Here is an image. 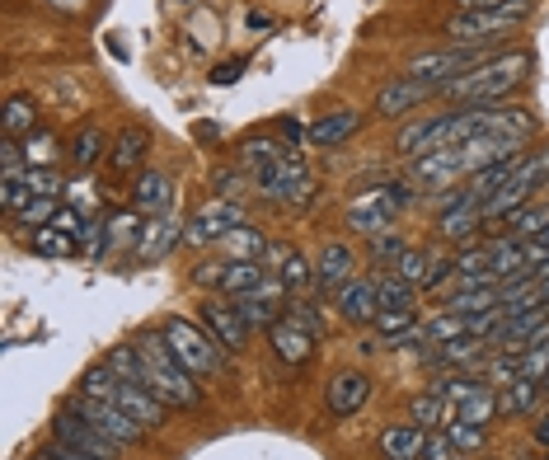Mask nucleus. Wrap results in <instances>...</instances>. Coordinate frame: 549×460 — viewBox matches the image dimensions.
Listing matches in <instances>:
<instances>
[{
  "mask_svg": "<svg viewBox=\"0 0 549 460\" xmlns=\"http://www.w3.org/2000/svg\"><path fill=\"white\" fill-rule=\"evenodd\" d=\"M531 71V57L517 52V47H507V52H493L488 62H479L474 71L456 76L446 85V104L451 108H488V104H503L507 94L517 90L521 80Z\"/></svg>",
  "mask_w": 549,
  "mask_h": 460,
  "instance_id": "f257e3e1",
  "label": "nucleus"
},
{
  "mask_svg": "<svg viewBox=\"0 0 549 460\" xmlns=\"http://www.w3.org/2000/svg\"><path fill=\"white\" fill-rule=\"evenodd\" d=\"M137 357L146 367V390L160 395L169 409H202V390L193 381V371L183 367L179 357L169 353L165 334H146L137 338Z\"/></svg>",
  "mask_w": 549,
  "mask_h": 460,
  "instance_id": "f03ea898",
  "label": "nucleus"
},
{
  "mask_svg": "<svg viewBox=\"0 0 549 460\" xmlns=\"http://www.w3.org/2000/svg\"><path fill=\"white\" fill-rule=\"evenodd\" d=\"M531 15V0H517V5H503V10H456L446 19V38L460 47H484L493 38H507L517 33Z\"/></svg>",
  "mask_w": 549,
  "mask_h": 460,
  "instance_id": "7ed1b4c3",
  "label": "nucleus"
},
{
  "mask_svg": "<svg viewBox=\"0 0 549 460\" xmlns=\"http://www.w3.org/2000/svg\"><path fill=\"white\" fill-rule=\"evenodd\" d=\"M413 202V184H381L371 193H357L348 207V226L357 235H381V230H395V221L404 216V207Z\"/></svg>",
  "mask_w": 549,
  "mask_h": 460,
  "instance_id": "20e7f679",
  "label": "nucleus"
},
{
  "mask_svg": "<svg viewBox=\"0 0 549 460\" xmlns=\"http://www.w3.org/2000/svg\"><path fill=\"white\" fill-rule=\"evenodd\" d=\"M160 334H165L169 343V353L179 357L183 367L193 371V376H216L221 371V343H216L212 334H202L193 320H183V315H169L165 324H160Z\"/></svg>",
  "mask_w": 549,
  "mask_h": 460,
  "instance_id": "39448f33",
  "label": "nucleus"
},
{
  "mask_svg": "<svg viewBox=\"0 0 549 460\" xmlns=\"http://www.w3.org/2000/svg\"><path fill=\"white\" fill-rule=\"evenodd\" d=\"M254 184H259V198L282 202V207H305L310 193H315V179H310L301 151H287L282 160H273L268 169H259Z\"/></svg>",
  "mask_w": 549,
  "mask_h": 460,
  "instance_id": "423d86ee",
  "label": "nucleus"
},
{
  "mask_svg": "<svg viewBox=\"0 0 549 460\" xmlns=\"http://www.w3.org/2000/svg\"><path fill=\"white\" fill-rule=\"evenodd\" d=\"M493 57V47H442V52H423V57H413L409 71L404 76L409 80H427V85H437V90H446L456 76H465V71H474L479 62H488Z\"/></svg>",
  "mask_w": 549,
  "mask_h": 460,
  "instance_id": "0eeeda50",
  "label": "nucleus"
},
{
  "mask_svg": "<svg viewBox=\"0 0 549 460\" xmlns=\"http://www.w3.org/2000/svg\"><path fill=\"white\" fill-rule=\"evenodd\" d=\"M52 437L66 442V446H76V451H85V456H99V460H118L122 456V446L113 442V437H104V432L94 428L80 409H71V404H61L57 409V418H52Z\"/></svg>",
  "mask_w": 549,
  "mask_h": 460,
  "instance_id": "6e6552de",
  "label": "nucleus"
},
{
  "mask_svg": "<svg viewBox=\"0 0 549 460\" xmlns=\"http://www.w3.org/2000/svg\"><path fill=\"white\" fill-rule=\"evenodd\" d=\"M244 226V207L240 202H226V198H212L207 207L193 212V221L183 226V240L188 245H221L230 240V230Z\"/></svg>",
  "mask_w": 549,
  "mask_h": 460,
  "instance_id": "1a4fd4ad",
  "label": "nucleus"
},
{
  "mask_svg": "<svg viewBox=\"0 0 549 460\" xmlns=\"http://www.w3.org/2000/svg\"><path fill=\"white\" fill-rule=\"evenodd\" d=\"M202 329L226 348V353H244L249 348V324H244V315H240V306L230 301V296H212V301H202Z\"/></svg>",
  "mask_w": 549,
  "mask_h": 460,
  "instance_id": "9d476101",
  "label": "nucleus"
},
{
  "mask_svg": "<svg viewBox=\"0 0 549 460\" xmlns=\"http://www.w3.org/2000/svg\"><path fill=\"white\" fill-rule=\"evenodd\" d=\"M268 348H273V357L282 362V367L301 371V367H310V357H315V348H320V338L310 334V329H301L291 315H282V320L268 329Z\"/></svg>",
  "mask_w": 549,
  "mask_h": 460,
  "instance_id": "9b49d317",
  "label": "nucleus"
},
{
  "mask_svg": "<svg viewBox=\"0 0 549 460\" xmlns=\"http://www.w3.org/2000/svg\"><path fill=\"white\" fill-rule=\"evenodd\" d=\"M71 409H80V414L90 418L94 428L104 432V437H113L118 446H137V442H141V432H146L132 414H122L118 404H99V399L76 395V399H71Z\"/></svg>",
  "mask_w": 549,
  "mask_h": 460,
  "instance_id": "f8f14e48",
  "label": "nucleus"
},
{
  "mask_svg": "<svg viewBox=\"0 0 549 460\" xmlns=\"http://www.w3.org/2000/svg\"><path fill=\"white\" fill-rule=\"evenodd\" d=\"M460 174H470V160H465V151H460V146H446V151H427V155H418V160L409 165V179H413V184L437 188V193H442L451 179H460Z\"/></svg>",
  "mask_w": 549,
  "mask_h": 460,
  "instance_id": "ddd939ff",
  "label": "nucleus"
},
{
  "mask_svg": "<svg viewBox=\"0 0 549 460\" xmlns=\"http://www.w3.org/2000/svg\"><path fill=\"white\" fill-rule=\"evenodd\" d=\"M235 306H240V315H244V324H249V329H273L277 320H282V315H287V287H282V277H268V282H263L259 292H249V296H240V301H235Z\"/></svg>",
  "mask_w": 549,
  "mask_h": 460,
  "instance_id": "4468645a",
  "label": "nucleus"
},
{
  "mask_svg": "<svg viewBox=\"0 0 549 460\" xmlns=\"http://www.w3.org/2000/svg\"><path fill=\"white\" fill-rule=\"evenodd\" d=\"M371 399V376L366 371H338L334 381L324 385V404L334 418H352Z\"/></svg>",
  "mask_w": 549,
  "mask_h": 460,
  "instance_id": "2eb2a0df",
  "label": "nucleus"
},
{
  "mask_svg": "<svg viewBox=\"0 0 549 460\" xmlns=\"http://www.w3.org/2000/svg\"><path fill=\"white\" fill-rule=\"evenodd\" d=\"M432 94H442L437 85H427V80H390L381 94H376V118H404L409 108H418L423 99H432Z\"/></svg>",
  "mask_w": 549,
  "mask_h": 460,
  "instance_id": "dca6fc26",
  "label": "nucleus"
},
{
  "mask_svg": "<svg viewBox=\"0 0 549 460\" xmlns=\"http://www.w3.org/2000/svg\"><path fill=\"white\" fill-rule=\"evenodd\" d=\"M179 240H183V230L174 226V221H165V216H146L141 235L132 240V259L137 263H160Z\"/></svg>",
  "mask_w": 549,
  "mask_h": 460,
  "instance_id": "f3484780",
  "label": "nucleus"
},
{
  "mask_svg": "<svg viewBox=\"0 0 549 460\" xmlns=\"http://www.w3.org/2000/svg\"><path fill=\"white\" fill-rule=\"evenodd\" d=\"M338 315L348 324H376V315H381L376 277H352L348 287H338Z\"/></svg>",
  "mask_w": 549,
  "mask_h": 460,
  "instance_id": "a211bd4d",
  "label": "nucleus"
},
{
  "mask_svg": "<svg viewBox=\"0 0 549 460\" xmlns=\"http://www.w3.org/2000/svg\"><path fill=\"white\" fill-rule=\"evenodd\" d=\"M352 268H357V259H352L348 245H324L320 259H315V287L324 296H338V287H348L352 277H357Z\"/></svg>",
  "mask_w": 549,
  "mask_h": 460,
  "instance_id": "6ab92c4d",
  "label": "nucleus"
},
{
  "mask_svg": "<svg viewBox=\"0 0 549 460\" xmlns=\"http://www.w3.org/2000/svg\"><path fill=\"white\" fill-rule=\"evenodd\" d=\"M169 202H174V184H169V174H160V169L137 174V184H132V207H137V212L165 216Z\"/></svg>",
  "mask_w": 549,
  "mask_h": 460,
  "instance_id": "aec40b11",
  "label": "nucleus"
},
{
  "mask_svg": "<svg viewBox=\"0 0 549 460\" xmlns=\"http://www.w3.org/2000/svg\"><path fill=\"white\" fill-rule=\"evenodd\" d=\"M427 446V428L418 423H395L381 432V460H423Z\"/></svg>",
  "mask_w": 549,
  "mask_h": 460,
  "instance_id": "412c9836",
  "label": "nucleus"
},
{
  "mask_svg": "<svg viewBox=\"0 0 549 460\" xmlns=\"http://www.w3.org/2000/svg\"><path fill=\"white\" fill-rule=\"evenodd\" d=\"M268 263L263 259H230L226 268V282H221V296H230V301H240V296L249 292H259L263 282H268Z\"/></svg>",
  "mask_w": 549,
  "mask_h": 460,
  "instance_id": "4be33fe9",
  "label": "nucleus"
},
{
  "mask_svg": "<svg viewBox=\"0 0 549 460\" xmlns=\"http://www.w3.org/2000/svg\"><path fill=\"white\" fill-rule=\"evenodd\" d=\"M479 226H484V207H479V202H465V207L437 212V230H442V240H451V245L474 240V230H479Z\"/></svg>",
  "mask_w": 549,
  "mask_h": 460,
  "instance_id": "5701e85b",
  "label": "nucleus"
},
{
  "mask_svg": "<svg viewBox=\"0 0 549 460\" xmlns=\"http://www.w3.org/2000/svg\"><path fill=\"white\" fill-rule=\"evenodd\" d=\"M0 132L10 141H29L38 132V104L29 94H10L5 99V118H0Z\"/></svg>",
  "mask_w": 549,
  "mask_h": 460,
  "instance_id": "b1692460",
  "label": "nucleus"
},
{
  "mask_svg": "<svg viewBox=\"0 0 549 460\" xmlns=\"http://www.w3.org/2000/svg\"><path fill=\"white\" fill-rule=\"evenodd\" d=\"M151 151V132L146 127H122L118 141H113V155H108V165L113 169H137Z\"/></svg>",
  "mask_w": 549,
  "mask_h": 460,
  "instance_id": "393cba45",
  "label": "nucleus"
},
{
  "mask_svg": "<svg viewBox=\"0 0 549 460\" xmlns=\"http://www.w3.org/2000/svg\"><path fill=\"white\" fill-rule=\"evenodd\" d=\"M540 395H545V390H540V381H526V376H517L512 385H503V390H498V418L531 414Z\"/></svg>",
  "mask_w": 549,
  "mask_h": 460,
  "instance_id": "a878e982",
  "label": "nucleus"
},
{
  "mask_svg": "<svg viewBox=\"0 0 549 460\" xmlns=\"http://www.w3.org/2000/svg\"><path fill=\"white\" fill-rule=\"evenodd\" d=\"M357 127H362V118H357L352 108H338V113H324V118H315V127H310V141H315V146H338V141H348Z\"/></svg>",
  "mask_w": 549,
  "mask_h": 460,
  "instance_id": "bb28decb",
  "label": "nucleus"
},
{
  "mask_svg": "<svg viewBox=\"0 0 549 460\" xmlns=\"http://www.w3.org/2000/svg\"><path fill=\"white\" fill-rule=\"evenodd\" d=\"M456 418V409L446 404L437 390H423V395L409 404V423H418V428H427V432H437V428H446Z\"/></svg>",
  "mask_w": 549,
  "mask_h": 460,
  "instance_id": "cd10ccee",
  "label": "nucleus"
},
{
  "mask_svg": "<svg viewBox=\"0 0 549 460\" xmlns=\"http://www.w3.org/2000/svg\"><path fill=\"white\" fill-rule=\"evenodd\" d=\"M456 418H460V423H474V428H488V423L498 418V390L484 381L474 395H465L456 404Z\"/></svg>",
  "mask_w": 549,
  "mask_h": 460,
  "instance_id": "c85d7f7f",
  "label": "nucleus"
},
{
  "mask_svg": "<svg viewBox=\"0 0 549 460\" xmlns=\"http://www.w3.org/2000/svg\"><path fill=\"white\" fill-rule=\"evenodd\" d=\"M287 155V146H277L273 137H244L240 141V169L244 174H259V169H268L273 160H282Z\"/></svg>",
  "mask_w": 549,
  "mask_h": 460,
  "instance_id": "c756f323",
  "label": "nucleus"
},
{
  "mask_svg": "<svg viewBox=\"0 0 549 460\" xmlns=\"http://www.w3.org/2000/svg\"><path fill=\"white\" fill-rule=\"evenodd\" d=\"M29 249L33 254H43V259H71L80 249V240L76 235H66V230H57V226H43V230H33L29 235Z\"/></svg>",
  "mask_w": 549,
  "mask_h": 460,
  "instance_id": "7c9ffc66",
  "label": "nucleus"
},
{
  "mask_svg": "<svg viewBox=\"0 0 549 460\" xmlns=\"http://www.w3.org/2000/svg\"><path fill=\"white\" fill-rule=\"evenodd\" d=\"M376 301H381V310H413L418 306V287L395 273H385L376 277Z\"/></svg>",
  "mask_w": 549,
  "mask_h": 460,
  "instance_id": "2f4dec72",
  "label": "nucleus"
},
{
  "mask_svg": "<svg viewBox=\"0 0 549 460\" xmlns=\"http://www.w3.org/2000/svg\"><path fill=\"white\" fill-rule=\"evenodd\" d=\"M498 301H503L498 287H460L456 296H446V310H451V315H484V310H493Z\"/></svg>",
  "mask_w": 549,
  "mask_h": 460,
  "instance_id": "473e14b6",
  "label": "nucleus"
},
{
  "mask_svg": "<svg viewBox=\"0 0 549 460\" xmlns=\"http://www.w3.org/2000/svg\"><path fill=\"white\" fill-rule=\"evenodd\" d=\"M104 146H108L104 132H99L94 123H85V127L76 132V137H71V165H76V169H90L94 160L104 155Z\"/></svg>",
  "mask_w": 549,
  "mask_h": 460,
  "instance_id": "72a5a7b5",
  "label": "nucleus"
},
{
  "mask_svg": "<svg viewBox=\"0 0 549 460\" xmlns=\"http://www.w3.org/2000/svg\"><path fill=\"white\" fill-rule=\"evenodd\" d=\"M545 226H549V207H531V202H526L521 212L507 216V235H512V240H535Z\"/></svg>",
  "mask_w": 549,
  "mask_h": 460,
  "instance_id": "f704fd0d",
  "label": "nucleus"
},
{
  "mask_svg": "<svg viewBox=\"0 0 549 460\" xmlns=\"http://www.w3.org/2000/svg\"><path fill=\"white\" fill-rule=\"evenodd\" d=\"M108 371H113V376H122L127 385H146V367H141V357H137V343H122V348H113V353H108Z\"/></svg>",
  "mask_w": 549,
  "mask_h": 460,
  "instance_id": "c9c22d12",
  "label": "nucleus"
},
{
  "mask_svg": "<svg viewBox=\"0 0 549 460\" xmlns=\"http://www.w3.org/2000/svg\"><path fill=\"white\" fill-rule=\"evenodd\" d=\"M423 334L432 348H446V343H456V338H465L470 329H465V315H451V310H442L437 320H427L423 324Z\"/></svg>",
  "mask_w": 549,
  "mask_h": 460,
  "instance_id": "e433bc0d",
  "label": "nucleus"
},
{
  "mask_svg": "<svg viewBox=\"0 0 549 460\" xmlns=\"http://www.w3.org/2000/svg\"><path fill=\"white\" fill-rule=\"evenodd\" d=\"M57 155H61V141L52 137V132H43V127L24 141V165H29V169H47Z\"/></svg>",
  "mask_w": 549,
  "mask_h": 460,
  "instance_id": "4c0bfd02",
  "label": "nucleus"
},
{
  "mask_svg": "<svg viewBox=\"0 0 549 460\" xmlns=\"http://www.w3.org/2000/svg\"><path fill=\"white\" fill-rule=\"evenodd\" d=\"M273 273L282 277V287H287V292H296V296H301L305 287H310V282H315V268H310V263H305L301 254H287V259L277 263Z\"/></svg>",
  "mask_w": 549,
  "mask_h": 460,
  "instance_id": "58836bf2",
  "label": "nucleus"
},
{
  "mask_svg": "<svg viewBox=\"0 0 549 460\" xmlns=\"http://www.w3.org/2000/svg\"><path fill=\"white\" fill-rule=\"evenodd\" d=\"M29 202V169H5V184H0V207L15 216Z\"/></svg>",
  "mask_w": 549,
  "mask_h": 460,
  "instance_id": "ea45409f",
  "label": "nucleus"
},
{
  "mask_svg": "<svg viewBox=\"0 0 549 460\" xmlns=\"http://www.w3.org/2000/svg\"><path fill=\"white\" fill-rule=\"evenodd\" d=\"M432 390H437V395H442L446 404L456 409L460 399L479 390V376H474V371H456V376H442V381H432Z\"/></svg>",
  "mask_w": 549,
  "mask_h": 460,
  "instance_id": "a19ab883",
  "label": "nucleus"
},
{
  "mask_svg": "<svg viewBox=\"0 0 549 460\" xmlns=\"http://www.w3.org/2000/svg\"><path fill=\"white\" fill-rule=\"evenodd\" d=\"M404 249H409V240H404L399 230H381V235H371V259L381 263V268H395Z\"/></svg>",
  "mask_w": 549,
  "mask_h": 460,
  "instance_id": "79ce46f5",
  "label": "nucleus"
},
{
  "mask_svg": "<svg viewBox=\"0 0 549 460\" xmlns=\"http://www.w3.org/2000/svg\"><path fill=\"white\" fill-rule=\"evenodd\" d=\"M57 212H61L57 198H29L15 212V221H19V226H29V230H43V226H52V216H57Z\"/></svg>",
  "mask_w": 549,
  "mask_h": 460,
  "instance_id": "37998d69",
  "label": "nucleus"
},
{
  "mask_svg": "<svg viewBox=\"0 0 549 460\" xmlns=\"http://www.w3.org/2000/svg\"><path fill=\"white\" fill-rule=\"evenodd\" d=\"M517 376H521V353H493L484 381L493 385V390H503V385H512Z\"/></svg>",
  "mask_w": 549,
  "mask_h": 460,
  "instance_id": "c03bdc74",
  "label": "nucleus"
},
{
  "mask_svg": "<svg viewBox=\"0 0 549 460\" xmlns=\"http://www.w3.org/2000/svg\"><path fill=\"white\" fill-rule=\"evenodd\" d=\"M395 277H404V282H413V287H423V277H427V254L423 249H404L399 254V263L390 268Z\"/></svg>",
  "mask_w": 549,
  "mask_h": 460,
  "instance_id": "a18cd8bd",
  "label": "nucleus"
},
{
  "mask_svg": "<svg viewBox=\"0 0 549 460\" xmlns=\"http://www.w3.org/2000/svg\"><path fill=\"white\" fill-rule=\"evenodd\" d=\"M230 254H235V259H263V235L249 226L230 230Z\"/></svg>",
  "mask_w": 549,
  "mask_h": 460,
  "instance_id": "49530a36",
  "label": "nucleus"
},
{
  "mask_svg": "<svg viewBox=\"0 0 549 460\" xmlns=\"http://www.w3.org/2000/svg\"><path fill=\"white\" fill-rule=\"evenodd\" d=\"M423 460H465V456H460V446L451 442V432H427Z\"/></svg>",
  "mask_w": 549,
  "mask_h": 460,
  "instance_id": "de8ad7c7",
  "label": "nucleus"
},
{
  "mask_svg": "<svg viewBox=\"0 0 549 460\" xmlns=\"http://www.w3.org/2000/svg\"><path fill=\"white\" fill-rule=\"evenodd\" d=\"M456 273V254H427V277H423V292L442 287V277Z\"/></svg>",
  "mask_w": 549,
  "mask_h": 460,
  "instance_id": "09e8293b",
  "label": "nucleus"
},
{
  "mask_svg": "<svg viewBox=\"0 0 549 460\" xmlns=\"http://www.w3.org/2000/svg\"><path fill=\"white\" fill-rule=\"evenodd\" d=\"M446 432H451V442H456L460 451H479V446H484V428H474V423H460V418H451V423H446Z\"/></svg>",
  "mask_w": 549,
  "mask_h": 460,
  "instance_id": "8fccbe9b",
  "label": "nucleus"
},
{
  "mask_svg": "<svg viewBox=\"0 0 549 460\" xmlns=\"http://www.w3.org/2000/svg\"><path fill=\"white\" fill-rule=\"evenodd\" d=\"M29 198H61V179L52 169H29Z\"/></svg>",
  "mask_w": 549,
  "mask_h": 460,
  "instance_id": "3c124183",
  "label": "nucleus"
},
{
  "mask_svg": "<svg viewBox=\"0 0 549 460\" xmlns=\"http://www.w3.org/2000/svg\"><path fill=\"white\" fill-rule=\"evenodd\" d=\"M287 315H291L296 324H301V329H310L315 338H324V320L315 315V306H310V301H301V296H296V301L287 306Z\"/></svg>",
  "mask_w": 549,
  "mask_h": 460,
  "instance_id": "603ef678",
  "label": "nucleus"
},
{
  "mask_svg": "<svg viewBox=\"0 0 549 460\" xmlns=\"http://www.w3.org/2000/svg\"><path fill=\"white\" fill-rule=\"evenodd\" d=\"M244 174L240 169H226V174H216V198H226V202H240L244 193Z\"/></svg>",
  "mask_w": 549,
  "mask_h": 460,
  "instance_id": "864d4df0",
  "label": "nucleus"
},
{
  "mask_svg": "<svg viewBox=\"0 0 549 460\" xmlns=\"http://www.w3.org/2000/svg\"><path fill=\"white\" fill-rule=\"evenodd\" d=\"M33 460H99V456H85V451H76V446H66V442H57V437H52V442H47Z\"/></svg>",
  "mask_w": 549,
  "mask_h": 460,
  "instance_id": "5fc2aeb1",
  "label": "nucleus"
},
{
  "mask_svg": "<svg viewBox=\"0 0 549 460\" xmlns=\"http://www.w3.org/2000/svg\"><path fill=\"white\" fill-rule=\"evenodd\" d=\"M244 71H249V62H244V57H230V62L212 66V85H235Z\"/></svg>",
  "mask_w": 549,
  "mask_h": 460,
  "instance_id": "6e6d98bb",
  "label": "nucleus"
},
{
  "mask_svg": "<svg viewBox=\"0 0 549 460\" xmlns=\"http://www.w3.org/2000/svg\"><path fill=\"white\" fill-rule=\"evenodd\" d=\"M226 268H230V259H226V263H198L193 282H198V287H216V292H221V282H226Z\"/></svg>",
  "mask_w": 549,
  "mask_h": 460,
  "instance_id": "4d7b16f0",
  "label": "nucleus"
},
{
  "mask_svg": "<svg viewBox=\"0 0 549 460\" xmlns=\"http://www.w3.org/2000/svg\"><path fill=\"white\" fill-rule=\"evenodd\" d=\"M52 226H57V230H66V235H76V240H80V235H85V226H90V221H85V216H80L76 207H71V212L61 207V212L52 216Z\"/></svg>",
  "mask_w": 549,
  "mask_h": 460,
  "instance_id": "13d9d810",
  "label": "nucleus"
},
{
  "mask_svg": "<svg viewBox=\"0 0 549 460\" xmlns=\"http://www.w3.org/2000/svg\"><path fill=\"white\" fill-rule=\"evenodd\" d=\"M282 137L301 146V137H310V132H305V123H296V118H282Z\"/></svg>",
  "mask_w": 549,
  "mask_h": 460,
  "instance_id": "bf43d9fd",
  "label": "nucleus"
},
{
  "mask_svg": "<svg viewBox=\"0 0 549 460\" xmlns=\"http://www.w3.org/2000/svg\"><path fill=\"white\" fill-rule=\"evenodd\" d=\"M249 29L268 33V29H273V15H268V10H249Z\"/></svg>",
  "mask_w": 549,
  "mask_h": 460,
  "instance_id": "052dcab7",
  "label": "nucleus"
},
{
  "mask_svg": "<svg viewBox=\"0 0 549 460\" xmlns=\"http://www.w3.org/2000/svg\"><path fill=\"white\" fill-rule=\"evenodd\" d=\"M376 348H381V338H376V334H366L362 343H357V353H362V357H371V353H376Z\"/></svg>",
  "mask_w": 549,
  "mask_h": 460,
  "instance_id": "680f3d73",
  "label": "nucleus"
},
{
  "mask_svg": "<svg viewBox=\"0 0 549 460\" xmlns=\"http://www.w3.org/2000/svg\"><path fill=\"white\" fill-rule=\"evenodd\" d=\"M535 442H540V446H549V414L540 418V423H535Z\"/></svg>",
  "mask_w": 549,
  "mask_h": 460,
  "instance_id": "e2e57ef3",
  "label": "nucleus"
},
{
  "mask_svg": "<svg viewBox=\"0 0 549 460\" xmlns=\"http://www.w3.org/2000/svg\"><path fill=\"white\" fill-rule=\"evenodd\" d=\"M507 460H535V451H512Z\"/></svg>",
  "mask_w": 549,
  "mask_h": 460,
  "instance_id": "0e129e2a",
  "label": "nucleus"
},
{
  "mask_svg": "<svg viewBox=\"0 0 549 460\" xmlns=\"http://www.w3.org/2000/svg\"><path fill=\"white\" fill-rule=\"evenodd\" d=\"M535 240H540V245H545V249H549V226H545V230H540V235H535Z\"/></svg>",
  "mask_w": 549,
  "mask_h": 460,
  "instance_id": "69168bd1",
  "label": "nucleus"
},
{
  "mask_svg": "<svg viewBox=\"0 0 549 460\" xmlns=\"http://www.w3.org/2000/svg\"><path fill=\"white\" fill-rule=\"evenodd\" d=\"M540 390H545V395H549V376H545V385H540Z\"/></svg>",
  "mask_w": 549,
  "mask_h": 460,
  "instance_id": "338daca9",
  "label": "nucleus"
}]
</instances>
